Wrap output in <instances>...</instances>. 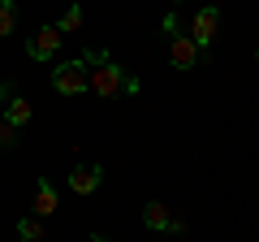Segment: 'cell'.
Instances as JSON below:
<instances>
[{"label":"cell","mask_w":259,"mask_h":242,"mask_svg":"<svg viewBox=\"0 0 259 242\" xmlns=\"http://www.w3.org/2000/svg\"><path fill=\"white\" fill-rule=\"evenodd\" d=\"M100 182H104L100 165H78L74 173H69V190H74V195H91V190H100Z\"/></svg>","instance_id":"cell-7"},{"label":"cell","mask_w":259,"mask_h":242,"mask_svg":"<svg viewBox=\"0 0 259 242\" xmlns=\"http://www.w3.org/2000/svg\"><path fill=\"white\" fill-rule=\"evenodd\" d=\"M61 39H65L61 26H39L35 35L26 39V56H30V61H52L56 48H61Z\"/></svg>","instance_id":"cell-3"},{"label":"cell","mask_w":259,"mask_h":242,"mask_svg":"<svg viewBox=\"0 0 259 242\" xmlns=\"http://www.w3.org/2000/svg\"><path fill=\"white\" fill-rule=\"evenodd\" d=\"M199 52H203V48L194 44L190 35H173V44H168V61H173L177 69H194L199 65Z\"/></svg>","instance_id":"cell-6"},{"label":"cell","mask_w":259,"mask_h":242,"mask_svg":"<svg viewBox=\"0 0 259 242\" xmlns=\"http://www.w3.org/2000/svg\"><path fill=\"white\" fill-rule=\"evenodd\" d=\"M87 242H108V238H104V233H91V238H87Z\"/></svg>","instance_id":"cell-15"},{"label":"cell","mask_w":259,"mask_h":242,"mask_svg":"<svg viewBox=\"0 0 259 242\" xmlns=\"http://www.w3.org/2000/svg\"><path fill=\"white\" fill-rule=\"evenodd\" d=\"M13 143H18V126L0 121V151H5V147H13Z\"/></svg>","instance_id":"cell-13"},{"label":"cell","mask_w":259,"mask_h":242,"mask_svg":"<svg viewBox=\"0 0 259 242\" xmlns=\"http://www.w3.org/2000/svg\"><path fill=\"white\" fill-rule=\"evenodd\" d=\"M82 61L95 65V69H87V91H95L100 100H117V95H134L139 91V78L130 74V69H121L112 56H104L100 48H91Z\"/></svg>","instance_id":"cell-1"},{"label":"cell","mask_w":259,"mask_h":242,"mask_svg":"<svg viewBox=\"0 0 259 242\" xmlns=\"http://www.w3.org/2000/svg\"><path fill=\"white\" fill-rule=\"evenodd\" d=\"M13 26H18V9H13V0H0V39L13 35Z\"/></svg>","instance_id":"cell-12"},{"label":"cell","mask_w":259,"mask_h":242,"mask_svg":"<svg viewBox=\"0 0 259 242\" xmlns=\"http://www.w3.org/2000/svg\"><path fill=\"white\" fill-rule=\"evenodd\" d=\"M18 238L22 242H44V216H22L18 221Z\"/></svg>","instance_id":"cell-10"},{"label":"cell","mask_w":259,"mask_h":242,"mask_svg":"<svg viewBox=\"0 0 259 242\" xmlns=\"http://www.w3.org/2000/svg\"><path fill=\"white\" fill-rule=\"evenodd\" d=\"M173 5H182V0H173Z\"/></svg>","instance_id":"cell-16"},{"label":"cell","mask_w":259,"mask_h":242,"mask_svg":"<svg viewBox=\"0 0 259 242\" xmlns=\"http://www.w3.org/2000/svg\"><path fill=\"white\" fill-rule=\"evenodd\" d=\"M82 22H87V13L78 9V5H69V9L61 13V22H56V26H61V35H74V30H82Z\"/></svg>","instance_id":"cell-11"},{"label":"cell","mask_w":259,"mask_h":242,"mask_svg":"<svg viewBox=\"0 0 259 242\" xmlns=\"http://www.w3.org/2000/svg\"><path fill=\"white\" fill-rule=\"evenodd\" d=\"M5 100H9V87H5V78H0V104H5Z\"/></svg>","instance_id":"cell-14"},{"label":"cell","mask_w":259,"mask_h":242,"mask_svg":"<svg viewBox=\"0 0 259 242\" xmlns=\"http://www.w3.org/2000/svg\"><path fill=\"white\" fill-rule=\"evenodd\" d=\"M52 87H56L61 95H82V91H87V61H82V56L61 61V65L52 69Z\"/></svg>","instance_id":"cell-2"},{"label":"cell","mask_w":259,"mask_h":242,"mask_svg":"<svg viewBox=\"0 0 259 242\" xmlns=\"http://www.w3.org/2000/svg\"><path fill=\"white\" fill-rule=\"evenodd\" d=\"M143 225H147V229H160V233H182V229H186V225L177 221V216L168 212L164 204H156V199L143 208Z\"/></svg>","instance_id":"cell-5"},{"label":"cell","mask_w":259,"mask_h":242,"mask_svg":"<svg viewBox=\"0 0 259 242\" xmlns=\"http://www.w3.org/2000/svg\"><path fill=\"white\" fill-rule=\"evenodd\" d=\"M216 26H221L216 5H203V9L194 13V22H190V39H194L199 48H212V44H216Z\"/></svg>","instance_id":"cell-4"},{"label":"cell","mask_w":259,"mask_h":242,"mask_svg":"<svg viewBox=\"0 0 259 242\" xmlns=\"http://www.w3.org/2000/svg\"><path fill=\"white\" fill-rule=\"evenodd\" d=\"M52 212H56V186L39 182L35 186V216H52Z\"/></svg>","instance_id":"cell-8"},{"label":"cell","mask_w":259,"mask_h":242,"mask_svg":"<svg viewBox=\"0 0 259 242\" xmlns=\"http://www.w3.org/2000/svg\"><path fill=\"white\" fill-rule=\"evenodd\" d=\"M5 121H9V126H18V130H22V126H26V121H30V100H22V95H13V100L5 104Z\"/></svg>","instance_id":"cell-9"}]
</instances>
